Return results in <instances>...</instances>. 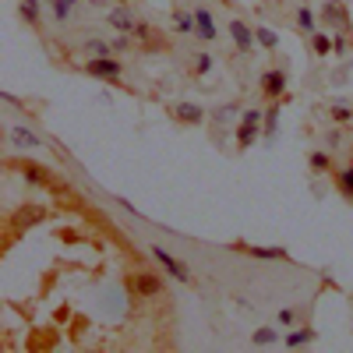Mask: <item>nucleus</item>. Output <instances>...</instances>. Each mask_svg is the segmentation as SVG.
Segmentation results:
<instances>
[{
  "label": "nucleus",
  "instance_id": "nucleus-16",
  "mask_svg": "<svg viewBox=\"0 0 353 353\" xmlns=\"http://www.w3.org/2000/svg\"><path fill=\"white\" fill-rule=\"evenodd\" d=\"M279 110H283V99H272V106H265V124H261L265 138H276V131H279Z\"/></svg>",
  "mask_w": 353,
  "mask_h": 353
},
{
  "label": "nucleus",
  "instance_id": "nucleus-7",
  "mask_svg": "<svg viewBox=\"0 0 353 353\" xmlns=\"http://www.w3.org/2000/svg\"><path fill=\"white\" fill-rule=\"evenodd\" d=\"M226 32H230L233 43H237L241 53H251V50H254V28H251L244 18H230V21H226Z\"/></svg>",
  "mask_w": 353,
  "mask_h": 353
},
{
  "label": "nucleus",
  "instance_id": "nucleus-21",
  "mask_svg": "<svg viewBox=\"0 0 353 353\" xmlns=\"http://www.w3.org/2000/svg\"><path fill=\"white\" fill-rule=\"evenodd\" d=\"M81 50H85L88 57H117V53H113V46H110L106 39H85V43H81Z\"/></svg>",
  "mask_w": 353,
  "mask_h": 353
},
{
  "label": "nucleus",
  "instance_id": "nucleus-24",
  "mask_svg": "<svg viewBox=\"0 0 353 353\" xmlns=\"http://www.w3.org/2000/svg\"><path fill=\"white\" fill-rule=\"evenodd\" d=\"M43 219V209H36V205H28V209H21L18 212V230H25V226H36Z\"/></svg>",
  "mask_w": 353,
  "mask_h": 353
},
{
  "label": "nucleus",
  "instance_id": "nucleus-9",
  "mask_svg": "<svg viewBox=\"0 0 353 353\" xmlns=\"http://www.w3.org/2000/svg\"><path fill=\"white\" fill-rule=\"evenodd\" d=\"M194 36H198L201 43H216V36H219L212 11H209V8H201V4L194 8Z\"/></svg>",
  "mask_w": 353,
  "mask_h": 353
},
{
  "label": "nucleus",
  "instance_id": "nucleus-32",
  "mask_svg": "<svg viewBox=\"0 0 353 353\" xmlns=\"http://www.w3.org/2000/svg\"><path fill=\"white\" fill-rule=\"evenodd\" d=\"M293 321H297V311H293V307H283V311H279V325H293Z\"/></svg>",
  "mask_w": 353,
  "mask_h": 353
},
{
  "label": "nucleus",
  "instance_id": "nucleus-13",
  "mask_svg": "<svg viewBox=\"0 0 353 353\" xmlns=\"http://www.w3.org/2000/svg\"><path fill=\"white\" fill-rule=\"evenodd\" d=\"M314 339H318V332H314L311 325H301V329H293V332H286V336H283V346L301 350V346H307V343H314Z\"/></svg>",
  "mask_w": 353,
  "mask_h": 353
},
{
  "label": "nucleus",
  "instance_id": "nucleus-18",
  "mask_svg": "<svg viewBox=\"0 0 353 353\" xmlns=\"http://www.w3.org/2000/svg\"><path fill=\"white\" fill-rule=\"evenodd\" d=\"M336 191H339L343 198L353 201V163L343 166V170H336Z\"/></svg>",
  "mask_w": 353,
  "mask_h": 353
},
{
  "label": "nucleus",
  "instance_id": "nucleus-14",
  "mask_svg": "<svg viewBox=\"0 0 353 353\" xmlns=\"http://www.w3.org/2000/svg\"><path fill=\"white\" fill-rule=\"evenodd\" d=\"M258 134H261V124H258V121H241V128H237V149L248 152Z\"/></svg>",
  "mask_w": 353,
  "mask_h": 353
},
{
  "label": "nucleus",
  "instance_id": "nucleus-15",
  "mask_svg": "<svg viewBox=\"0 0 353 353\" xmlns=\"http://www.w3.org/2000/svg\"><path fill=\"white\" fill-rule=\"evenodd\" d=\"M241 251L251 254V258H261V261H286L290 258L286 248H248V244H241Z\"/></svg>",
  "mask_w": 353,
  "mask_h": 353
},
{
  "label": "nucleus",
  "instance_id": "nucleus-23",
  "mask_svg": "<svg viewBox=\"0 0 353 353\" xmlns=\"http://www.w3.org/2000/svg\"><path fill=\"white\" fill-rule=\"evenodd\" d=\"M307 163H311V173H329V170H332V156H329V152H321V149L311 152Z\"/></svg>",
  "mask_w": 353,
  "mask_h": 353
},
{
  "label": "nucleus",
  "instance_id": "nucleus-10",
  "mask_svg": "<svg viewBox=\"0 0 353 353\" xmlns=\"http://www.w3.org/2000/svg\"><path fill=\"white\" fill-rule=\"evenodd\" d=\"M134 290L141 293V297H159V293H163V279L156 276V272H138L134 276Z\"/></svg>",
  "mask_w": 353,
  "mask_h": 353
},
{
  "label": "nucleus",
  "instance_id": "nucleus-3",
  "mask_svg": "<svg viewBox=\"0 0 353 353\" xmlns=\"http://www.w3.org/2000/svg\"><path fill=\"white\" fill-rule=\"evenodd\" d=\"M149 251H152V258H156V261L163 265V272H166V276H173L176 283H191V279H194L188 265H184L181 258H173V254H170V251H166L163 244H152Z\"/></svg>",
  "mask_w": 353,
  "mask_h": 353
},
{
  "label": "nucleus",
  "instance_id": "nucleus-34",
  "mask_svg": "<svg viewBox=\"0 0 353 353\" xmlns=\"http://www.w3.org/2000/svg\"><path fill=\"white\" fill-rule=\"evenodd\" d=\"M131 36H138V39H149V36H152V28H149V25H145V21H138Z\"/></svg>",
  "mask_w": 353,
  "mask_h": 353
},
{
  "label": "nucleus",
  "instance_id": "nucleus-5",
  "mask_svg": "<svg viewBox=\"0 0 353 353\" xmlns=\"http://www.w3.org/2000/svg\"><path fill=\"white\" fill-rule=\"evenodd\" d=\"M170 117H173L176 124H184V128H201L209 113H205V106H198V103H188V99H184V103H173V106H170Z\"/></svg>",
  "mask_w": 353,
  "mask_h": 353
},
{
  "label": "nucleus",
  "instance_id": "nucleus-19",
  "mask_svg": "<svg viewBox=\"0 0 353 353\" xmlns=\"http://www.w3.org/2000/svg\"><path fill=\"white\" fill-rule=\"evenodd\" d=\"M39 4H43V0H18V14H21V21H28V25H39V21H43Z\"/></svg>",
  "mask_w": 353,
  "mask_h": 353
},
{
  "label": "nucleus",
  "instance_id": "nucleus-17",
  "mask_svg": "<svg viewBox=\"0 0 353 353\" xmlns=\"http://www.w3.org/2000/svg\"><path fill=\"white\" fill-rule=\"evenodd\" d=\"M293 21H297V28H301L304 36H314V32H318V21H321V18H318V14H314L311 8H297V14H293Z\"/></svg>",
  "mask_w": 353,
  "mask_h": 353
},
{
  "label": "nucleus",
  "instance_id": "nucleus-26",
  "mask_svg": "<svg viewBox=\"0 0 353 353\" xmlns=\"http://www.w3.org/2000/svg\"><path fill=\"white\" fill-rule=\"evenodd\" d=\"M251 343H254V346H276V343H279V332L265 325V329H258V332L251 336Z\"/></svg>",
  "mask_w": 353,
  "mask_h": 353
},
{
  "label": "nucleus",
  "instance_id": "nucleus-8",
  "mask_svg": "<svg viewBox=\"0 0 353 353\" xmlns=\"http://www.w3.org/2000/svg\"><path fill=\"white\" fill-rule=\"evenodd\" d=\"M106 25L113 28V32H134L138 14H134V8H128V4H117V8H110Z\"/></svg>",
  "mask_w": 353,
  "mask_h": 353
},
{
  "label": "nucleus",
  "instance_id": "nucleus-1",
  "mask_svg": "<svg viewBox=\"0 0 353 353\" xmlns=\"http://www.w3.org/2000/svg\"><path fill=\"white\" fill-rule=\"evenodd\" d=\"M11 166L25 176V184H32V188H57V176H53L43 163H32V159H11Z\"/></svg>",
  "mask_w": 353,
  "mask_h": 353
},
{
  "label": "nucleus",
  "instance_id": "nucleus-29",
  "mask_svg": "<svg viewBox=\"0 0 353 353\" xmlns=\"http://www.w3.org/2000/svg\"><path fill=\"white\" fill-rule=\"evenodd\" d=\"M332 53H339V57H346L350 53V32H332Z\"/></svg>",
  "mask_w": 353,
  "mask_h": 353
},
{
  "label": "nucleus",
  "instance_id": "nucleus-30",
  "mask_svg": "<svg viewBox=\"0 0 353 353\" xmlns=\"http://www.w3.org/2000/svg\"><path fill=\"white\" fill-rule=\"evenodd\" d=\"M209 71H212V57L209 53H198L194 57V78H205Z\"/></svg>",
  "mask_w": 353,
  "mask_h": 353
},
{
  "label": "nucleus",
  "instance_id": "nucleus-20",
  "mask_svg": "<svg viewBox=\"0 0 353 353\" xmlns=\"http://www.w3.org/2000/svg\"><path fill=\"white\" fill-rule=\"evenodd\" d=\"M329 113H332V121H336V124H350V121H353V103L336 99V103H329Z\"/></svg>",
  "mask_w": 353,
  "mask_h": 353
},
{
  "label": "nucleus",
  "instance_id": "nucleus-36",
  "mask_svg": "<svg viewBox=\"0 0 353 353\" xmlns=\"http://www.w3.org/2000/svg\"><path fill=\"white\" fill-rule=\"evenodd\" d=\"M46 4H53V0H46Z\"/></svg>",
  "mask_w": 353,
  "mask_h": 353
},
{
  "label": "nucleus",
  "instance_id": "nucleus-11",
  "mask_svg": "<svg viewBox=\"0 0 353 353\" xmlns=\"http://www.w3.org/2000/svg\"><path fill=\"white\" fill-rule=\"evenodd\" d=\"M8 141L14 145V149H39V145H43V138H39L32 128H11Z\"/></svg>",
  "mask_w": 353,
  "mask_h": 353
},
{
  "label": "nucleus",
  "instance_id": "nucleus-22",
  "mask_svg": "<svg viewBox=\"0 0 353 353\" xmlns=\"http://www.w3.org/2000/svg\"><path fill=\"white\" fill-rule=\"evenodd\" d=\"M254 39L261 50H276L279 46V36L272 32V28H265V25H254Z\"/></svg>",
  "mask_w": 353,
  "mask_h": 353
},
{
  "label": "nucleus",
  "instance_id": "nucleus-28",
  "mask_svg": "<svg viewBox=\"0 0 353 353\" xmlns=\"http://www.w3.org/2000/svg\"><path fill=\"white\" fill-rule=\"evenodd\" d=\"M237 113H244V110H241L237 103H226V106H219V110L212 113V121H216V124H226V121H233Z\"/></svg>",
  "mask_w": 353,
  "mask_h": 353
},
{
  "label": "nucleus",
  "instance_id": "nucleus-25",
  "mask_svg": "<svg viewBox=\"0 0 353 353\" xmlns=\"http://www.w3.org/2000/svg\"><path fill=\"white\" fill-rule=\"evenodd\" d=\"M311 46H314V57H329V53H332V36L314 32V36H311Z\"/></svg>",
  "mask_w": 353,
  "mask_h": 353
},
{
  "label": "nucleus",
  "instance_id": "nucleus-2",
  "mask_svg": "<svg viewBox=\"0 0 353 353\" xmlns=\"http://www.w3.org/2000/svg\"><path fill=\"white\" fill-rule=\"evenodd\" d=\"M85 74L99 78V81H117L124 74V68H121L117 57H88V61H85Z\"/></svg>",
  "mask_w": 353,
  "mask_h": 353
},
{
  "label": "nucleus",
  "instance_id": "nucleus-35",
  "mask_svg": "<svg viewBox=\"0 0 353 353\" xmlns=\"http://www.w3.org/2000/svg\"><path fill=\"white\" fill-rule=\"evenodd\" d=\"M68 4H71V8H78V0H68Z\"/></svg>",
  "mask_w": 353,
  "mask_h": 353
},
{
  "label": "nucleus",
  "instance_id": "nucleus-31",
  "mask_svg": "<svg viewBox=\"0 0 353 353\" xmlns=\"http://www.w3.org/2000/svg\"><path fill=\"white\" fill-rule=\"evenodd\" d=\"M325 145H329V149H339V145H343V124H339L336 131L325 134Z\"/></svg>",
  "mask_w": 353,
  "mask_h": 353
},
{
  "label": "nucleus",
  "instance_id": "nucleus-33",
  "mask_svg": "<svg viewBox=\"0 0 353 353\" xmlns=\"http://www.w3.org/2000/svg\"><path fill=\"white\" fill-rule=\"evenodd\" d=\"M110 46H113V53H124V50H128V32H117V39H113Z\"/></svg>",
  "mask_w": 353,
  "mask_h": 353
},
{
  "label": "nucleus",
  "instance_id": "nucleus-27",
  "mask_svg": "<svg viewBox=\"0 0 353 353\" xmlns=\"http://www.w3.org/2000/svg\"><path fill=\"white\" fill-rule=\"evenodd\" d=\"M50 11H53V21H57V25H64V21L71 18V11H74V8L68 4V0H53Z\"/></svg>",
  "mask_w": 353,
  "mask_h": 353
},
{
  "label": "nucleus",
  "instance_id": "nucleus-4",
  "mask_svg": "<svg viewBox=\"0 0 353 353\" xmlns=\"http://www.w3.org/2000/svg\"><path fill=\"white\" fill-rule=\"evenodd\" d=\"M318 18L325 21L329 28H339V32H353V21H350V8L343 4V0H325L318 11Z\"/></svg>",
  "mask_w": 353,
  "mask_h": 353
},
{
  "label": "nucleus",
  "instance_id": "nucleus-12",
  "mask_svg": "<svg viewBox=\"0 0 353 353\" xmlns=\"http://www.w3.org/2000/svg\"><path fill=\"white\" fill-rule=\"evenodd\" d=\"M170 25H173V32H181V36H194V11L173 8V14H170Z\"/></svg>",
  "mask_w": 353,
  "mask_h": 353
},
{
  "label": "nucleus",
  "instance_id": "nucleus-6",
  "mask_svg": "<svg viewBox=\"0 0 353 353\" xmlns=\"http://www.w3.org/2000/svg\"><path fill=\"white\" fill-rule=\"evenodd\" d=\"M258 88H261V96H265V99H283V96H286V71H283V68L261 71Z\"/></svg>",
  "mask_w": 353,
  "mask_h": 353
}]
</instances>
